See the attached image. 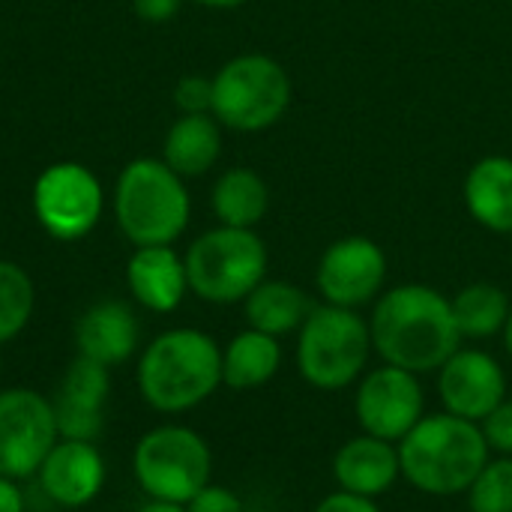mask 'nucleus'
Wrapping results in <instances>:
<instances>
[{"mask_svg":"<svg viewBox=\"0 0 512 512\" xmlns=\"http://www.w3.org/2000/svg\"><path fill=\"white\" fill-rule=\"evenodd\" d=\"M369 333L381 363L414 375L438 372L465 342L450 297L423 282L387 288L372 303Z\"/></svg>","mask_w":512,"mask_h":512,"instance_id":"f257e3e1","label":"nucleus"},{"mask_svg":"<svg viewBox=\"0 0 512 512\" xmlns=\"http://www.w3.org/2000/svg\"><path fill=\"white\" fill-rule=\"evenodd\" d=\"M492 459L480 423L447 411L426 414L402 441V480L429 498H459Z\"/></svg>","mask_w":512,"mask_h":512,"instance_id":"f03ea898","label":"nucleus"},{"mask_svg":"<svg viewBox=\"0 0 512 512\" xmlns=\"http://www.w3.org/2000/svg\"><path fill=\"white\" fill-rule=\"evenodd\" d=\"M222 387V348L195 327L159 333L141 354L138 390L159 414H186Z\"/></svg>","mask_w":512,"mask_h":512,"instance_id":"7ed1b4c3","label":"nucleus"},{"mask_svg":"<svg viewBox=\"0 0 512 512\" xmlns=\"http://www.w3.org/2000/svg\"><path fill=\"white\" fill-rule=\"evenodd\" d=\"M192 201L186 183L162 159H132L114 186V216L126 240L138 246H171L189 225Z\"/></svg>","mask_w":512,"mask_h":512,"instance_id":"20e7f679","label":"nucleus"},{"mask_svg":"<svg viewBox=\"0 0 512 512\" xmlns=\"http://www.w3.org/2000/svg\"><path fill=\"white\" fill-rule=\"evenodd\" d=\"M372 354L369 321L357 309L321 303L297 330V372L321 393L357 384L369 372Z\"/></svg>","mask_w":512,"mask_h":512,"instance_id":"39448f33","label":"nucleus"},{"mask_svg":"<svg viewBox=\"0 0 512 512\" xmlns=\"http://www.w3.org/2000/svg\"><path fill=\"white\" fill-rule=\"evenodd\" d=\"M189 291L213 306L243 303L267 279V246L255 228L219 225L204 231L183 255Z\"/></svg>","mask_w":512,"mask_h":512,"instance_id":"423d86ee","label":"nucleus"},{"mask_svg":"<svg viewBox=\"0 0 512 512\" xmlns=\"http://www.w3.org/2000/svg\"><path fill=\"white\" fill-rule=\"evenodd\" d=\"M291 75L270 54H237L213 75V117L234 132H264L291 108Z\"/></svg>","mask_w":512,"mask_h":512,"instance_id":"0eeeda50","label":"nucleus"},{"mask_svg":"<svg viewBox=\"0 0 512 512\" xmlns=\"http://www.w3.org/2000/svg\"><path fill=\"white\" fill-rule=\"evenodd\" d=\"M132 474L147 498L189 504L213 477V453L195 429L168 423L138 441Z\"/></svg>","mask_w":512,"mask_h":512,"instance_id":"6e6552de","label":"nucleus"},{"mask_svg":"<svg viewBox=\"0 0 512 512\" xmlns=\"http://www.w3.org/2000/svg\"><path fill=\"white\" fill-rule=\"evenodd\" d=\"M102 207V183L81 162H57L33 183V216L54 240L87 237L99 225Z\"/></svg>","mask_w":512,"mask_h":512,"instance_id":"1a4fd4ad","label":"nucleus"},{"mask_svg":"<svg viewBox=\"0 0 512 512\" xmlns=\"http://www.w3.org/2000/svg\"><path fill=\"white\" fill-rule=\"evenodd\" d=\"M57 441L54 405L42 393L30 387L0 393V477L24 480L39 474Z\"/></svg>","mask_w":512,"mask_h":512,"instance_id":"9d476101","label":"nucleus"},{"mask_svg":"<svg viewBox=\"0 0 512 512\" xmlns=\"http://www.w3.org/2000/svg\"><path fill=\"white\" fill-rule=\"evenodd\" d=\"M426 417V390L420 375L381 363L357 381L354 420L360 432L399 444Z\"/></svg>","mask_w":512,"mask_h":512,"instance_id":"9b49d317","label":"nucleus"},{"mask_svg":"<svg viewBox=\"0 0 512 512\" xmlns=\"http://www.w3.org/2000/svg\"><path fill=\"white\" fill-rule=\"evenodd\" d=\"M387 252L369 237H342L330 243L315 267V288L324 303L342 309L372 306L387 285Z\"/></svg>","mask_w":512,"mask_h":512,"instance_id":"f8f14e48","label":"nucleus"},{"mask_svg":"<svg viewBox=\"0 0 512 512\" xmlns=\"http://www.w3.org/2000/svg\"><path fill=\"white\" fill-rule=\"evenodd\" d=\"M438 396L447 414L483 423L510 396V381L495 354L462 345L438 369Z\"/></svg>","mask_w":512,"mask_h":512,"instance_id":"ddd939ff","label":"nucleus"},{"mask_svg":"<svg viewBox=\"0 0 512 512\" xmlns=\"http://www.w3.org/2000/svg\"><path fill=\"white\" fill-rule=\"evenodd\" d=\"M111 393V375L108 366L78 357L57 390L54 405V420L60 438L69 441H96L105 423V402Z\"/></svg>","mask_w":512,"mask_h":512,"instance_id":"4468645a","label":"nucleus"},{"mask_svg":"<svg viewBox=\"0 0 512 512\" xmlns=\"http://www.w3.org/2000/svg\"><path fill=\"white\" fill-rule=\"evenodd\" d=\"M39 483L57 507H87L105 486V459L93 441L60 438L39 468Z\"/></svg>","mask_w":512,"mask_h":512,"instance_id":"2eb2a0df","label":"nucleus"},{"mask_svg":"<svg viewBox=\"0 0 512 512\" xmlns=\"http://www.w3.org/2000/svg\"><path fill=\"white\" fill-rule=\"evenodd\" d=\"M333 480L342 492L363 498H384L402 480L399 444L375 435H354L333 453Z\"/></svg>","mask_w":512,"mask_h":512,"instance_id":"dca6fc26","label":"nucleus"},{"mask_svg":"<svg viewBox=\"0 0 512 512\" xmlns=\"http://www.w3.org/2000/svg\"><path fill=\"white\" fill-rule=\"evenodd\" d=\"M126 282L132 297L159 315L174 312L189 291L186 261L171 246H138L126 264Z\"/></svg>","mask_w":512,"mask_h":512,"instance_id":"f3484780","label":"nucleus"},{"mask_svg":"<svg viewBox=\"0 0 512 512\" xmlns=\"http://www.w3.org/2000/svg\"><path fill=\"white\" fill-rule=\"evenodd\" d=\"M138 318L120 300H102L90 306L75 324L78 357L96 360L102 366H120L138 351Z\"/></svg>","mask_w":512,"mask_h":512,"instance_id":"a211bd4d","label":"nucleus"},{"mask_svg":"<svg viewBox=\"0 0 512 512\" xmlns=\"http://www.w3.org/2000/svg\"><path fill=\"white\" fill-rule=\"evenodd\" d=\"M462 198L477 225L492 234H512V156H483L462 183Z\"/></svg>","mask_w":512,"mask_h":512,"instance_id":"6ab92c4d","label":"nucleus"},{"mask_svg":"<svg viewBox=\"0 0 512 512\" xmlns=\"http://www.w3.org/2000/svg\"><path fill=\"white\" fill-rule=\"evenodd\" d=\"M222 156V123L213 114H180L165 135L162 162L186 177L207 174Z\"/></svg>","mask_w":512,"mask_h":512,"instance_id":"aec40b11","label":"nucleus"},{"mask_svg":"<svg viewBox=\"0 0 512 512\" xmlns=\"http://www.w3.org/2000/svg\"><path fill=\"white\" fill-rule=\"evenodd\" d=\"M318 303L294 282L285 279H264L246 300H243V315L252 330H261L267 336H291L297 333L306 318L312 315Z\"/></svg>","mask_w":512,"mask_h":512,"instance_id":"412c9836","label":"nucleus"},{"mask_svg":"<svg viewBox=\"0 0 512 512\" xmlns=\"http://www.w3.org/2000/svg\"><path fill=\"white\" fill-rule=\"evenodd\" d=\"M282 369V345L276 336L246 327L222 348V384L231 390H258Z\"/></svg>","mask_w":512,"mask_h":512,"instance_id":"4be33fe9","label":"nucleus"},{"mask_svg":"<svg viewBox=\"0 0 512 512\" xmlns=\"http://www.w3.org/2000/svg\"><path fill=\"white\" fill-rule=\"evenodd\" d=\"M210 204H213L219 225L255 228L270 210V186L264 183V177L258 171L237 165V168H228L225 174H219Z\"/></svg>","mask_w":512,"mask_h":512,"instance_id":"5701e85b","label":"nucleus"},{"mask_svg":"<svg viewBox=\"0 0 512 512\" xmlns=\"http://www.w3.org/2000/svg\"><path fill=\"white\" fill-rule=\"evenodd\" d=\"M450 303L456 327L468 342H486L501 336L512 315L510 294L495 282H471L456 297H450Z\"/></svg>","mask_w":512,"mask_h":512,"instance_id":"b1692460","label":"nucleus"},{"mask_svg":"<svg viewBox=\"0 0 512 512\" xmlns=\"http://www.w3.org/2000/svg\"><path fill=\"white\" fill-rule=\"evenodd\" d=\"M33 303L36 291L30 276L12 261H0V345L12 342L27 327Z\"/></svg>","mask_w":512,"mask_h":512,"instance_id":"393cba45","label":"nucleus"},{"mask_svg":"<svg viewBox=\"0 0 512 512\" xmlns=\"http://www.w3.org/2000/svg\"><path fill=\"white\" fill-rule=\"evenodd\" d=\"M465 498L471 512H512V456L489 459Z\"/></svg>","mask_w":512,"mask_h":512,"instance_id":"a878e982","label":"nucleus"},{"mask_svg":"<svg viewBox=\"0 0 512 512\" xmlns=\"http://www.w3.org/2000/svg\"><path fill=\"white\" fill-rule=\"evenodd\" d=\"M174 105L180 114H210L213 111V78L183 75L174 87Z\"/></svg>","mask_w":512,"mask_h":512,"instance_id":"bb28decb","label":"nucleus"},{"mask_svg":"<svg viewBox=\"0 0 512 512\" xmlns=\"http://www.w3.org/2000/svg\"><path fill=\"white\" fill-rule=\"evenodd\" d=\"M483 438L495 456H512V399L507 396L483 423Z\"/></svg>","mask_w":512,"mask_h":512,"instance_id":"cd10ccee","label":"nucleus"},{"mask_svg":"<svg viewBox=\"0 0 512 512\" xmlns=\"http://www.w3.org/2000/svg\"><path fill=\"white\" fill-rule=\"evenodd\" d=\"M186 512H246L243 501L237 498V492H231L228 486H216L207 483L189 504Z\"/></svg>","mask_w":512,"mask_h":512,"instance_id":"c85d7f7f","label":"nucleus"},{"mask_svg":"<svg viewBox=\"0 0 512 512\" xmlns=\"http://www.w3.org/2000/svg\"><path fill=\"white\" fill-rule=\"evenodd\" d=\"M312 512H381V507L372 498H363V495H351V492L336 489L327 498H321Z\"/></svg>","mask_w":512,"mask_h":512,"instance_id":"c756f323","label":"nucleus"},{"mask_svg":"<svg viewBox=\"0 0 512 512\" xmlns=\"http://www.w3.org/2000/svg\"><path fill=\"white\" fill-rule=\"evenodd\" d=\"M183 3L186 0H132V9L138 18H144L150 24H165L183 9Z\"/></svg>","mask_w":512,"mask_h":512,"instance_id":"7c9ffc66","label":"nucleus"},{"mask_svg":"<svg viewBox=\"0 0 512 512\" xmlns=\"http://www.w3.org/2000/svg\"><path fill=\"white\" fill-rule=\"evenodd\" d=\"M15 483L18 480L0 477V512H24V498Z\"/></svg>","mask_w":512,"mask_h":512,"instance_id":"2f4dec72","label":"nucleus"},{"mask_svg":"<svg viewBox=\"0 0 512 512\" xmlns=\"http://www.w3.org/2000/svg\"><path fill=\"white\" fill-rule=\"evenodd\" d=\"M135 512H186V504H171V501H147L144 507H138Z\"/></svg>","mask_w":512,"mask_h":512,"instance_id":"473e14b6","label":"nucleus"},{"mask_svg":"<svg viewBox=\"0 0 512 512\" xmlns=\"http://www.w3.org/2000/svg\"><path fill=\"white\" fill-rule=\"evenodd\" d=\"M198 6H207V9H237L243 6L246 0H195Z\"/></svg>","mask_w":512,"mask_h":512,"instance_id":"72a5a7b5","label":"nucleus"},{"mask_svg":"<svg viewBox=\"0 0 512 512\" xmlns=\"http://www.w3.org/2000/svg\"><path fill=\"white\" fill-rule=\"evenodd\" d=\"M501 339H504V351H507V357L512 360V315H510V321H507V327H504V333H501Z\"/></svg>","mask_w":512,"mask_h":512,"instance_id":"f704fd0d","label":"nucleus"},{"mask_svg":"<svg viewBox=\"0 0 512 512\" xmlns=\"http://www.w3.org/2000/svg\"><path fill=\"white\" fill-rule=\"evenodd\" d=\"M0 372H3V360H0Z\"/></svg>","mask_w":512,"mask_h":512,"instance_id":"c9c22d12","label":"nucleus"}]
</instances>
